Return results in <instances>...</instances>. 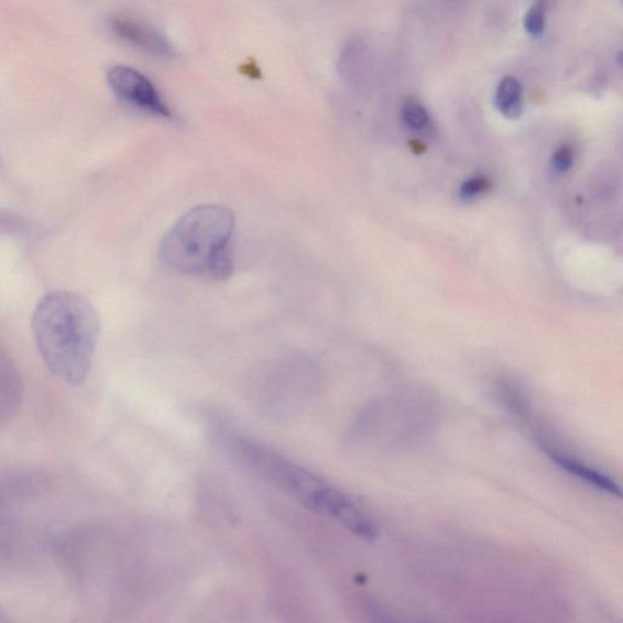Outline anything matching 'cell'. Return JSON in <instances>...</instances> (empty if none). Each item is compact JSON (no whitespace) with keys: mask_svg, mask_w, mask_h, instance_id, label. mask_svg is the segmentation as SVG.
I'll return each instance as SVG.
<instances>
[{"mask_svg":"<svg viewBox=\"0 0 623 623\" xmlns=\"http://www.w3.org/2000/svg\"><path fill=\"white\" fill-rule=\"evenodd\" d=\"M215 440L235 463L305 509L341 523L359 539H377L378 529L367 514L321 476L232 430H216Z\"/></svg>","mask_w":623,"mask_h":623,"instance_id":"obj_1","label":"cell"},{"mask_svg":"<svg viewBox=\"0 0 623 623\" xmlns=\"http://www.w3.org/2000/svg\"><path fill=\"white\" fill-rule=\"evenodd\" d=\"M32 331L51 373L81 385L90 374L100 338V316L93 304L69 291L48 293L37 304Z\"/></svg>","mask_w":623,"mask_h":623,"instance_id":"obj_2","label":"cell"},{"mask_svg":"<svg viewBox=\"0 0 623 623\" xmlns=\"http://www.w3.org/2000/svg\"><path fill=\"white\" fill-rule=\"evenodd\" d=\"M235 217L222 205H203L184 214L163 238L159 255L180 275L223 281L234 272Z\"/></svg>","mask_w":623,"mask_h":623,"instance_id":"obj_3","label":"cell"},{"mask_svg":"<svg viewBox=\"0 0 623 623\" xmlns=\"http://www.w3.org/2000/svg\"><path fill=\"white\" fill-rule=\"evenodd\" d=\"M107 82L123 101L160 118H172L169 104L147 76L134 68L117 65L107 73Z\"/></svg>","mask_w":623,"mask_h":623,"instance_id":"obj_4","label":"cell"},{"mask_svg":"<svg viewBox=\"0 0 623 623\" xmlns=\"http://www.w3.org/2000/svg\"><path fill=\"white\" fill-rule=\"evenodd\" d=\"M111 27L115 34L140 50L160 59L176 58V48L162 32L145 23L127 16H115L111 20Z\"/></svg>","mask_w":623,"mask_h":623,"instance_id":"obj_5","label":"cell"},{"mask_svg":"<svg viewBox=\"0 0 623 623\" xmlns=\"http://www.w3.org/2000/svg\"><path fill=\"white\" fill-rule=\"evenodd\" d=\"M549 454L557 465L565 470L568 474L584 481V483L593 486L600 491L607 492L612 496L621 497V488L607 475L597 472V470L579 463L576 459L549 451Z\"/></svg>","mask_w":623,"mask_h":623,"instance_id":"obj_6","label":"cell"},{"mask_svg":"<svg viewBox=\"0 0 623 623\" xmlns=\"http://www.w3.org/2000/svg\"><path fill=\"white\" fill-rule=\"evenodd\" d=\"M521 94V84L516 78L509 76L503 79L496 94V105L499 112L507 117L518 118L522 112Z\"/></svg>","mask_w":623,"mask_h":623,"instance_id":"obj_7","label":"cell"},{"mask_svg":"<svg viewBox=\"0 0 623 623\" xmlns=\"http://www.w3.org/2000/svg\"><path fill=\"white\" fill-rule=\"evenodd\" d=\"M404 122L413 129H423L429 124V114L425 107L415 100H407L402 106Z\"/></svg>","mask_w":623,"mask_h":623,"instance_id":"obj_8","label":"cell"},{"mask_svg":"<svg viewBox=\"0 0 623 623\" xmlns=\"http://www.w3.org/2000/svg\"><path fill=\"white\" fill-rule=\"evenodd\" d=\"M545 24V9L542 3L533 4L527 16H524L523 25L524 28L530 32L531 35H540L543 32Z\"/></svg>","mask_w":623,"mask_h":623,"instance_id":"obj_9","label":"cell"},{"mask_svg":"<svg viewBox=\"0 0 623 623\" xmlns=\"http://www.w3.org/2000/svg\"><path fill=\"white\" fill-rule=\"evenodd\" d=\"M487 188L488 181L485 177L476 176L462 184L461 195L463 198H472V196L484 193Z\"/></svg>","mask_w":623,"mask_h":623,"instance_id":"obj_10","label":"cell"},{"mask_svg":"<svg viewBox=\"0 0 623 623\" xmlns=\"http://www.w3.org/2000/svg\"><path fill=\"white\" fill-rule=\"evenodd\" d=\"M574 161V152L572 148L563 147L557 150L553 157V166L559 172H565L572 168Z\"/></svg>","mask_w":623,"mask_h":623,"instance_id":"obj_11","label":"cell"}]
</instances>
